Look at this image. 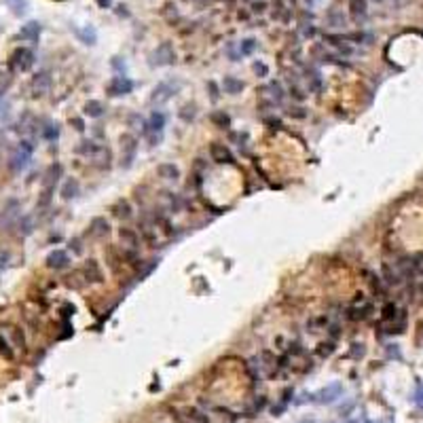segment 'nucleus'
Segmentation results:
<instances>
[{"mask_svg": "<svg viewBox=\"0 0 423 423\" xmlns=\"http://www.w3.org/2000/svg\"><path fill=\"white\" fill-rule=\"evenodd\" d=\"M32 151H34V148H32V144H30V142H21L19 148L15 151V155L11 157V163H9L11 169L17 171V174L26 169L30 165V159H32Z\"/></svg>", "mask_w": 423, "mask_h": 423, "instance_id": "nucleus-1", "label": "nucleus"}, {"mask_svg": "<svg viewBox=\"0 0 423 423\" xmlns=\"http://www.w3.org/2000/svg\"><path fill=\"white\" fill-rule=\"evenodd\" d=\"M136 151H138V140H136V136L123 134V136H121V153H123L121 165H123L125 169L131 167V163H134V157H136Z\"/></svg>", "mask_w": 423, "mask_h": 423, "instance_id": "nucleus-2", "label": "nucleus"}, {"mask_svg": "<svg viewBox=\"0 0 423 423\" xmlns=\"http://www.w3.org/2000/svg\"><path fill=\"white\" fill-rule=\"evenodd\" d=\"M134 89V83L129 81L127 76H114L110 83L106 85V93L110 98H119V96H127Z\"/></svg>", "mask_w": 423, "mask_h": 423, "instance_id": "nucleus-3", "label": "nucleus"}, {"mask_svg": "<svg viewBox=\"0 0 423 423\" xmlns=\"http://www.w3.org/2000/svg\"><path fill=\"white\" fill-rule=\"evenodd\" d=\"M343 394V383H330V385H326L324 389H319L317 394H313V398L317 404H332L336 398H341Z\"/></svg>", "mask_w": 423, "mask_h": 423, "instance_id": "nucleus-4", "label": "nucleus"}, {"mask_svg": "<svg viewBox=\"0 0 423 423\" xmlns=\"http://www.w3.org/2000/svg\"><path fill=\"white\" fill-rule=\"evenodd\" d=\"M176 89H178V85H174V83H161V85H157V87L153 89L151 104H153V106L165 104V102L171 100V96L176 93Z\"/></svg>", "mask_w": 423, "mask_h": 423, "instance_id": "nucleus-5", "label": "nucleus"}, {"mask_svg": "<svg viewBox=\"0 0 423 423\" xmlns=\"http://www.w3.org/2000/svg\"><path fill=\"white\" fill-rule=\"evenodd\" d=\"M210 157H212V161L214 163H226V165L235 163L233 153L229 151V146L222 144V142H212L210 144Z\"/></svg>", "mask_w": 423, "mask_h": 423, "instance_id": "nucleus-6", "label": "nucleus"}, {"mask_svg": "<svg viewBox=\"0 0 423 423\" xmlns=\"http://www.w3.org/2000/svg\"><path fill=\"white\" fill-rule=\"evenodd\" d=\"M70 264V256L66 250H53V252H49V256H47V267L49 269H66Z\"/></svg>", "mask_w": 423, "mask_h": 423, "instance_id": "nucleus-7", "label": "nucleus"}, {"mask_svg": "<svg viewBox=\"0 0 423 423\" xmlns=\"http://www.w3.org/2000/svg\"><path fill=\"white\" fill-rule=\"evenodd\" d=\"M89 233L93 237H106V235L110 233V222H108L104 216H96L89 222Z\"/></svg>", "mask_w": 423, "mask_h": 423, "instance_id": "nucleus-8", "label": "nucleus"}, {"mask_svg": "<svg viewBox=\"0 0 423 423\" xmlns=\"http://www.w3.org/2000/svg\"><path fill=\"white\" fill-rule=\"evenodd\" d=\"M83 275H85V281H93V284H100L102 281V269L98 261H87L85 263V269H83Z\"/></svg>", "mask_w": 423, "mask_h": 423, "instance_id": "nucleus-9", "label": "nucleus"}, {"mask_svg": "<svg viewBox=\"0 0 423 423\" xmlns=\"http://www.w3.org/2000/svg\"><path fill=\"white\" fill-rule=\"evenodd\" d=\"M34 64V55L30 51L26 49H21L15 53V66H17V70H21V72H26V70H30Z\"/></svg>", "mask_w": 423, "mask_h": 423, "instance_id": "nucleus-10", "label": "nucleus"}, {"mask_svg": "<svg viewBox=\"0 0 423 423\" xmlns=\"http://www.w3.org/2000/svg\"><path fill=\"white\" fill-rule=\"evenodd\" d=\"M155 57H157V59H155V64H157V66H163V64H171V61L176 59V53L171 51V47H169V45H161V47H159V51L155 53Z\"/></svg>", "mask_w": 423, "mask_h": 423, "instance_id": "nucleus-11", "label": "nucleus"}, {"mask_svg": "<svg viewBox=\"0 0 423 423\" xmlns=\"http://www.w3.org/2000/svg\"><path fill=\"white\" fill-rule=\"evenodd\" d=\"M157 174L163 180H178L180 178V169L174 165V163H161L157 165Z\"/></svg>", "mask_w": 423, "mask_h": 423, "instance_id": "nucleus-12", "label": "nucleus"}, {"mask_svg": "<svg viewBox=\"0 0 423 423\" xmlns=\"http://www.w3.org/2000/svg\"><path fill=\"white\" fill-rule=\"evenodd\" d=\"M222 89H224V93H229V96H237V93L244 91V83L235 76H224Z\"/></svg>", "mask_w": 423, "mask_h": 423, "instance_id": "nucleus-13", "label": "nucleus"}, {"mask_svg": "<svg viewBox=\"0 0 423 423\" xmlns=\"http://www.w3.org/2000/svg\"><path fill=\"white\" fill-rule=\"evenodd\" d=\"M178 116L184 123L195 121V116H197V104H195V102H186V104H182L180 106V110H178Z\"/></svg>", "mask_w": 423, "mask_h": 423, "instance_id": "nucleus-14", "label": "nucleus"}, {"mask_svg": "<svg viewBox=\"0 0 423 423\" xmlns=\"http://www.w3.org/2000/svg\"><path fill=\"white\" fill-rule=\"evenodd\" d=\"M112 214L116 218H121V220H127V218H131V203L125 199H119L112 206Z\"/></svg>", "mask_w": 423, "mask_h": 423, "instance_id": "nucleus-15", "label": "nucleus"}, {"mask_svg": "<svg viewBox=\"0 0 423 423\" xmlns=\"http://www.w3.org/2000/svg\"><path fill=\"white\" fill-rule=\"evenodd\" d=\"M76 195H78V180L76 178H68L64 182V186H61V197H64L66 201H70V199H74Z\"/></svg>", "mask_w": 423, "mask_h": 423, "instance_id": "nucleus-16", "label": "nucleus"}, {"mask_svg": "<svg viewBox=\"0 0 423 423\" xmlns=\"http://www.w3.org/2000/svg\"><path fill=\"white\" fill-rule=\"evenodd\" d=\"M148 127H151V131H155V134H161L163 127H165V114L161 110H155L151 114V119H148Z\"/></svg>", "mask_w": 423, "mask_h": 423, "instance_id": "nucleus-17", "label": "nucleus"}, {"mask_svg": "<svg viewBox=\"0 0 423 423\" xmlns=\"http://www.w3.org/2000/svg\"><path fill=\"white\" fill-rule=\"evenodd\" d=\"M85 114L91 116V119H100V116L104 114V104H102L100 100H89L87 104H85Z\"/></svg>", "mask_w": 423, "mask_h": 423, "instance_id": "nucleus-18", "label": "nucleus"}, {"mask_svg": "<svg viewBox=\"0 0 423 423\" xmlns=\"http://www.w3.org/2000/svg\"><path fill=\"white\" fill-rule=\"evenodd\" d=\"M59 174H61V167L57 165V163L49 167V171H47V176H45V189H47V191H53V189H55V182H57Z\"/></svg>", "mask_w": 423, "mask_h": 423, "instance_id": "nucleus-19", "label": "nucleus"}, {"mask_svg": "<svg viewBox=\"0 0 423 423\" xmlns=\"http://www.w3.org/2000/svg\"><path fill=\"white\" fill-rule=\"evenodd\" d=\"M119 237H121V241H123V246H129V248H136L138 241H140L138 233H136L134 229H125V226L119 231Z\"/></svg>", "mask_w": 423, "mask_h": 423, "instance_id": "nucleus-20", "label": "nucleus"}, {"mask_svg": "<svg viewBox=\"0 0 423 423\" xmlns=\"http://www.w3.org/2000/svg\"><path fill=\"white\" fill-rule=\"evenodd\" d=\"M210 119H212V123H214L216 127H229L231 125V116L226 114L224 110H214L210 114Z\"/></svg>", "mask_w": 423, "mask_h": 423, "instance_id": "nucleus-21", "label": "nucleus"}, {"mask_svg": "<svg viewBox=\"0 0 423 423\" xmlns=\"http://www.w3.org/2000/svg\"><path fill=\"white\" fill-rule=\"evenodd\" d=\"M110 151H108V148H104V146H100L98 151H96V155H93V159L98 161V165L100 167H108L110 165Z\"/></svg>", "mask_w": 423, "mask_h": 423, "instance_id": "nucleus-22", "label": "nucleus"}, {"mask_svg": "<svg viewBox=\"0 0 423 423\" xmlns=\"http://www.w3.org/2000/svg\"><path fill=\"white\" fill-rule=\"evenodd\" d=\"M98 148H100V146H98V144H93L91 140H83V142L78 144L76 153H81V155H87V157L91 155V157H93V155H96V151H98Z\"/></svg>", "mask_w": 423, "mask_h": 423, "instance_id": "nucleus-23", "label": "nucleus"}, {"mask_svg": "<svg viewBox=\"0 0 423 423\" xmlns=\"http://www.w3.org/2000/svg\"><path fill=\"white\" fill-rule=\"evenodd\" d=\"M57 136H59V127H57V125L55 123H47V127L43 129V138L49 140V142H55Z\"/></svg>", "mask_w": 423, "mask_h": 423, "instance_id": "nucleus-24", "label": "nucleus"}, {"mask_svg": "<svg viewBox=\"0 0 423 423\" xmlns=\"http://www.w3.org/2000/svg\"><path fill=\"white\" fill-rule=\"evenodd\" d=\"M49 76L47 74H38L36 78H34V87H36V91H38V96H43V93L49 89Z\"/></svg>", "mask_w": 423, "mask_h": 423, "instance_id": "nucleus-25", "label": "nucleus"}, {"mask_svg": "<svg viewBox=\"0 0 423 423\" xmlns=\"http://www.w3.org/2000/svg\"><path fill=\"white\" fill-rule=\"evenodd\" d=\"M368 313H370V305H366L362 309H349L347 317L349 319H364V317H368Z\"/></svg>", "mask_w": 423, "mask_h": 423, "instance_id": "nucleus-26", "label": "nucleus"}, {"mask_svg": "<svg viewBox=\"0 0 423 423\" xmlns=\"http://www.w3.org/2000/svg\"><path fill=\"white\" fill-rule=\"evenodd\" d=\"M332 351H334V343H332V341H328V343H319V345H317V354L322 356V358L330 356Z\"/></svg>", "mask_w": 423, "mask_h": 423, "instance_id": "nucleus-27", "label": "nucleus"}, {"mask_svg": "<svg viewBox=\"0 0 423 423\" xmlns=\"http://www.w3.org/2000/svg\"><path fill=\"white\" fill-rule=\"evenodd\" d=\"M271 91H273V93H271L273 100H275L277 104H279V102L284 100V91H281V85H279V83H271Z\"/></svg>", "mask_w": 423, "mask_h": 423, "instance_id": "nucleus-28", "label": "nucleus"}, {"mask_svg": "<svg viewBox=\"0 0 423 423\" xmlns=\"http://www.w3.org/2000/svg\"><path fill=\"white\" fill-rule=\"evenodd\" d=\"M208 89H210V98H212V102H218V100H220V91H218V85H216L214 81H210V83H208Z\"/></svg>", "mask_w": 423, "mask_h": 423, "instance_id": "nucleus-29", "label": "nucleus"}, {"mask_svg": "<svg viewBox=\"0 0 423 423\" xmlns=\"http://www.w3.org/2000/svg\"><path fill=\"white\" fill-rule=\"evenodd\" d=\"M396 317V305H385L383 307V319H394Z\"/></svg>", "mask_w": 423, "mask_h": 423, "instance_id": "nucleus-30", "label": "nucleus"}, {"mask_svg": "<svg viewBox=\"0 0 423 423\" xmlns=\"http://www.w3.org/2000/svg\"><path fill=\"white\" fill-rule=\"evenodd\" d=\"M189 417H191V419H195L197 423H208V421H210L208 417H203V415H201L197 409H189Z\"/></svg>", "mask_w": 423, "mask_h": 423, "instance_id": "nucleus-31", "label": "nucleus"}, {"mask_svg": "<svg viewBox=\"0 0 423 423\" xmlns=\"http://www.w3.org/2000/svg\"><path fill=\"white\" fill-rule=\"evenodd\" d=\"M415 402H417V406L423 411V385H419L417 391H415Z\"/></svg>", "mask_w": 423, "mask_h": 423, "instance_id": "nucleus-32", "label": "nucleus"}, {"mask_svg": "<svg viewBox=\"0 0 423 423\" xmlns=\"http://www.w3.org/2000/svg\"><path fill=\"white\" fill-rule=\"evenodd\" d=\"M70 125H74V129H76V131H85V121H83V119H78V116H74V119H70Z\"/></svg>", "mask_w": 423, "mask_h": 423, "instance_id": "nucleus-33", "label": "nucleus"}, {"mask_svg": "<svg viewBox=\"0 0 423 423\" xmlns=\"http://www.w3.org/2000/svg\"><path fill=\"white\" fill-rule=\"evenodd\" d=\"M254 72L263 78V76H267L269 70H267V66H264V64H258V61H256V64H254Z\"/></svg>", "mask_w": 423, "mask_h": 423, "instance_id": "nucleus-34", "label": "nucleus"}, {"mask_svg": "<svg viewBox=\"0 0 423 423\" xmlns=\"http://www.w3.org/2000/svg\"><path fill=\"white\" fill-rule=\"evenodd\" d=\"M288 114L290 116H296V119H305V116H307V112H303V108H290Z\"/></svg>", "mask_w": 423, "mask_h": 423, "instance_id": "nucleus-35", "label": "nucleus"}, {"mask_svg": "<svg viewBox=\"0 0 423 423\" xmlns=\"http://www.w3.org/2000/svg\"><path fill=\"white\" fill-rule=\"evenodd\" d=\"M351 356H354V358H362L364 356V345H362V343H360V345L356 343L354 349H351Z\"/></svg>", "mask_w": 423, "mask_h": 423, "instance_id": "nucleus-36", "label": "nucleus"}, {"mask_svg": "<svg viewBox=\"0 0 423 423\" xmlns=\"http://www.w3.org/2000/svg\"><path fill=\"white\" fill-rule=\"evenodd\" d=\"M252 49H254V41H246V45L241 47V53L248 55V53H252Z\"/></svg>", "mask_w": 423, "mask_h": 423, "instance_id": "nucleus-37", "label": "nucleus"}, {"mask_svg": "<svg viewBox=\"0 0 423 423\" xmlns=\"http://www.w3.org/2000/svg\"><path fill=\"white\" fill-rule=\"evenodd\" d=\"M70 248H72L76 254H81V252H83V248H81V239H72V241H70Z\"/></svg>", "mask_w": 423, "mask_h": 423, "instance_id": "nucleus-38", "label": "nucleus"}, {"mask_svg": "<svg viewBox=\"0 0 423 423\" xmlns=\"http://www.w3.org/2000/svg\"><path fill=\"white\" fill-rule=\"evenodd\" d=\"M23 36H36V28H28L26 32H23Z\"/></svg>", "mask_w": 423, "mask_h": 423, "instance_id": "nucleus-39", "label": "nucleus"}, {"mask_svg": "<svg viewBox=\"0 0 423 423\" xmlns=\"http://www.w3.org/2000/svg\"><path fill=\"white\" fill-rule=\"evenodd\" d=\"M267 123H269V125H275V127H281L279 119H267Z\"/></svg>", "mask_w": 423, "mask_h": 423, "instance_id": "nucleus-40", "label": "nucleus"}, {"mask_svg": "<svg viewBox=\"0 0 423 423\" xmlns=\"http://www.w3.org/2000/svg\"><path fill=\"white\" fill-rule=\"evenodd\" d=\"M330 334L332 336H339V326H330Z\"/></svg>", "mask_w": 423, "mask_h": 423, "instance_id": "nucleus-41", "label": "nucleus"}, {"mask_svg": "<svg viewBox=\"0 0 423 423\" xmlns=\"http://www.w3.org/2000/svg\"><path fill=\"white\" fill-rule=\"evenodd\" d=\"M351 423H370V421H368L366 417H360V419H356V421H351Z\"/></svg>", "mask_w": 423, "mask_h": 423, "instance_id": "nucleus-42", "label": "nucleus"}, {"mask_svg": "<svg viewBox=\"0 0 423 423\" xmlns=\"http://www.w3.org/2000/svg\"><path fill=\"white\" fill-rule=\"evenodd\" d=\"M301 423H316V421H313V419H303Z\"/></svg>", "mask_w": 423, "mask_h": 423, "instance_id": "nucleus-43", "label": "nucleus"}]
</instances>
